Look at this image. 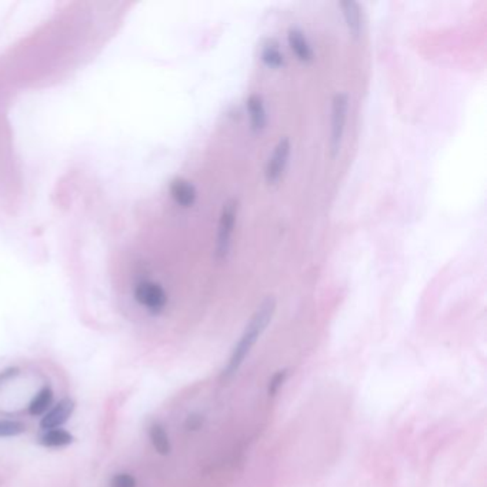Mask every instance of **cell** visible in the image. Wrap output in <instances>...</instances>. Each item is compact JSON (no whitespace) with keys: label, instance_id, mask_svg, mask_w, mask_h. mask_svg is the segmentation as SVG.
Returning a JSON list of instances; mask_svg holds the SVG:
<instances>
[{"label":"cell","instance_id":"6da1fadb","mask_svg":"<svg viewBox=\"0 0 487 487\" xmlns=\"http://www.w3.org/2000/svg\"><path fill=\"white\" fill-rule=\"evenodd\" d=\"M276 307H277V303H276V299L273 296H267L260 303V306L255 311V315L252 316L250 322L248 323L245 332H243L241 337L239 339V341L234 346V349L229 358V362L222 373L223 379L227 380V379L233 377L239 372L241 365L245 363V360L250 355L255 344L257 343V340L260 339L263 332L270 325L274 313H276Z\"/></svg>","mask_w":487,"mask_h":487},{"label":"cell","instance_id":"7a4b0ae2","mask_svg":"<svg viewBox=\"0 0 487 487\" xmlns=\"http://www.w3.org/2000/svg\"><path fill=\"white\" fill-rule=\"evenodd\" d=\"M237 212H239V200L237 199H229L223 203L220 218H219V226H218V239H216V259L225 260L230 252L232 246V237L237 220Z\"/></svg>","mask_w":487,"mask_h":487},{"label":"cell","instance_id":"3957f363","mask_svg":"<svg viewBox=\"0 0 487 487\" xmlns=\"http://www.w3.org/2000/svg\"><path fill=\"white\" fill-rule=\"evenodd\" d=\"M349 109V97L344 93H336L332 100V130H330V155L334 157L340 152L343 133Z\"/></svg>","mask_w":487,"mask_h":487},{"label":"cell","instance_id":"277c9868","mask_svg":"<svg viewBox=\"0 0 487 487\" xmlns=\"http://www.w3.org/2000/svg\"><path fill=\"white\" fill-rule=\"evenodd\" d=\"M290 157V141L288 137H283L282 141L276 145L264 170L266 182L269 185H274L281 181L286 170L288 162Z\"/></svg>","mask_w":487,"mask_h":487},{"label":"cell","instance_id":"5b68a950","mask_svg":"<svg viewBox=\"0 0 487 487\" xmlns=\"http://www.w3.org/2000/svg\"><path fill=\"white\" fill-rule=\"evenodd\" d=\"M134 299L152 313H160L167 304L164 289L153 282H142L134 289Z\"/></svg>","mask_w":487,"mask_h":487},{"label":"cell","instance_id":"8992f818","mask_svg":"<svg viewBox=\"0 0 487 487\" xmlns=\"http://www.w3.org/2000/svg\"><path fill=\"white\" fill-rule=\"evenodd\" d=\"M75 410V403L71 399H63L56 406L49 409L41 421V429L43 430H52V429H60L62 425H64L69 417L72 416Z\"/></svg>","mask_w":487,"mask_h":487},{"label":"cell","instance_id":"52a82bcc","mask_svg":"<svg viewBox=\"0 0 487 487\" xmlns=\"http://www.w3.org/2000/svg\"><path fill=\"white\" fill-rule=\"evenodd\" d=\"M339 6L341 9L347 30H349V33L352 34L353 38H359L362 34V27H363L362 10H360L359 3L355 2V0H344V2L339 3Z\"/></svg>","mask_w":487,"mask_h":487},{"label":"cell","instance_id":"ba28073f","mask_svg":"<svg viewBox=\"0 0 487 487\" xmlns=\"http://www.w3.org/2000/svg\"><path fill=\"white\" fill-rule=\"evenodd\" d=\"M170 195L173 200L182 207H192L197 199V192L193 183L182 178H178L170 183Z\"/></svg>","mask_w":487,"mask_h":487},{"label":"cell","instance_id":"9c48e42d","mask_svg":"<svg viewBox=\"0 0 487 487\" xmlns=\"http://www.w3.org/2000/svg\"><path fill=\"white\" fill-rule=\"evenodd\" d=\"M288 41H289L290 49L293 50V53L297 56V59L300 62L309 63V62L313 60V57H315V55H313L311 46L309 45V42H307V39L304 36V33L300 29H296V27L289 29Z\"/></svg>","mask_w":487,"mask_h":487},{"label":"cell","instance_id":"30bf717a","mask_svg":"<svg viewBox=\"0 0 487 487\" xmlns=\"http://www.w3.org/2000/svg\"><path fill=\"white\" fill-rule=\"evenodd\" d=\"M246 103H248V112H249V118H250L252 130L259 133L266 127V122H267L263 99L260 94L253 93L249 96Z\"/></svg>","mask_w":487,"mask_h":487},{"label":"cell","instance_id":"8fae6325","mask_svg":"<svg viewBox=\"0 0 487 487\" xmlns=\"http://www.w3.org/2000/svg\"><path fill=\"white\" fill-rule=\"evenodd\" d=\"M75 437L64 429H52L45 430V433L39 437V443L45 447H64L72 444Z\"/></svg>","mask_w":487,"mask_h":487},{"label":"cell","instance_id":"7c38bea8","mask_svg":"<svg viewBox=\"0 0 487 487\" xmlns=\"http://www.w3.org/2000/svg\"><path fill=\"white\" fill-rule=\"evenodd\" d=\"M149 436H150V442H152L153 447L156 449L159 455L167 456L170 453L171 444L169 440V435L162 425H159V423L152 425L149 429Z\"/></svg>","mask_w":487,"mask_h":487},{"label":"cell","instance_id":"4fadbf2b","mask_svg":"<svg viewBox=\"0 0 487 487\" xmlns=\"http://www.w3.org/2000/svg\"><path fill=\"white\" fill-rule=\"evenodd\" d=\"M53 403V392L50 388H43L29 404V413L31 416H43Z\"/></svg>","mask_w":487,"mask_h":487},{"label":"cell","instance_id":"5bb4252c","mask_svg":"<svg viewBox=\"0 0 487 487\" xmlns=\"http://www.w3.org/2000/svg\"><path fill=\"white\" fill-rule=\"evenodd\" d=\"M262 60L269 66L279 69L285 64V56L279 49V43L276 41H269L262 49Z\"/></svg>","mask_w":487,"mask_h":487},{"label":"cell","instance_id":"9a60e30c","mask_svg":"<svg viewBox=\"0 0 487 487\" xmlns=\"http://www.w3.org/2000/svg\"><path fill=\"white\" fill-rule=\"evenodd\" d=\"M289 377V370L283 369V370H277L271 379L269 380V386H267V392H269V396L274 397L277 393L281 392V389L283 388V385L286 383V380Z\"/></svg>","mask_w":487,"mask_h":487},{"label":"cell","instance_id":"2e32d148","mask_svg":"<svg viewBox=\"0 0 487 487\" xmlns=\"http://www.w3.org/2000/svg\"><path fill=\"white\" fill-rule=\"evenodd\" d=\"M24 432V425L16 421H0V437H13Z\"/></svg>","mask_w":487,"mask_h":487},{"label":"cell","instance_id":"e0dca14e","mask_svg":"<svg viewBox=\"0 0 487 487\" xmlns=\"http://www.w3.org/2000/svg\"><path fill=\"white\" fill-rule=\"evenodd\" d=\"M111 487H136V479L132 474L119 473L112 479Z\"/></svg>","mask_w":487,"mask_h":487},{"label":"cell","instance_id":"ac0fdd59","mask_svg":"<svg viewBox=\"0 0 487 487\" xmlns=\"http://www.w3.org/2000/svg\"><path fill=\"white\" fill-rule=\"evenodd\" d=\"M203 423H204V417L195 413V414H190L188 417L185 426L188 430H199V429H202Z\"/></svg>","mask_w":487,"mask_h":487}]
</instances>
